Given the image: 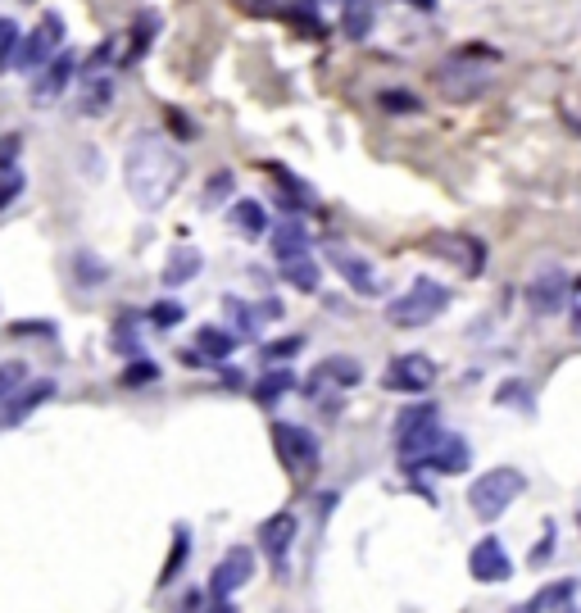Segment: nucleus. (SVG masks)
I'll list each match as a JSON object with an SVG mask.
<instances>
[{"label": "nucleus", "mask_w": 581, "mask_h": 613, "mask_svg": "<svg viewBox=\"0 0 581 613\" xmlns=\"http://www.w3.org/2000/svg\"><path fill=\"white\" fill-rule=\"evenodd\" d=\"M182 178H187V159L168 146V137L159 132H141L128 146V159H123V182H128L132 200L141 209H164L168 200L178 196Z\"/></svg>", "instance_id": "nucleus-1"}, {"label": "nucleus", "mask_w": 581, "mask_h": 613, "mask_svg": "<svg viewBox=\"0 0 581 613\" xmlns=\"http://www.w3.org/2000/svg\"><path fill=\"white\" fill-rule=\"evenodd\" d=\"M491 64H495V50L463 46L436 69V87H441L445 100H473L491 87Z\"/></svg>", "instance_id": "nucleus-2"}, {"label": "nucleus", "mask_w": 581, "mask_h": 613, "mask_svg": "<svg viewBox=\"0 0 581 613\" xmlns=\"http://www.w3.org/2000/svg\"><path fill=\"white\" fill-rule=\"evenodd\" d=\"M445 305H450V287H441L432 277H418L404 296H395L391 305H386V318H391L395 327H423V323H432Z\"/></svg>", "instance_id": "nucleus-3"}, {"label": "nucleus", "mask_w": 581, "mask_h": 613, "mask_svg": "<svg viewBox=\"0 0 581 613\" xmlns=\"http://www.w3.org/2000/svg\"><path fill=\"white\" fill-rule=\"evenodd\" d=\"M522 491H527V477L518 468H491L468 486V505H473L477 518H500Z\"/></svg>", "instance_id": "nucleus-4"}, {"label": "nucleus", "mask_w": 581, "mask_h": 613, "mask_svg": "<svg viewBox=\"0 0 581 613\" xmlns=\"http://www.w3.org/2000/svg\"><path fill=\"white\" fill-rule=\"evenodd\" d=\"M60 41H64V19H60V14H46V19H41L37 28L28 32V41L19 46V55H14V69H19V73L46 69V64L55 60Z\"/></svg>", "instance_id": "nucleus-5"}, {"label": "nucleus", "mask_w": 581, "mask_h": 613, "mask_svg": "<svg viewBox=\"0 0 581 613\" xmlns=\"http://www.w3.org/2000/svg\"><path fill=\"white\" fill-rule=\"evenodd\" d=\"M273 445H277V455H282V464L291 468V473L318 464V441L296 423H273Z\"/></svg>", "instance_id": "nucleus-6"}, {"label": "nucleus", "mask_w": 581, "mask_h": 613, "mask_svg": "<svg viewBox=\"0 0 581 613\" xmlns=\"http://www.w3.org/2000/svg\"><path fill=\"white\" fill-rule=\"evenodd\" d=\"M468 573H473L477 582H509L513 559H509L500 536H482V541L473 545V554H468Z\"/></svg>", "instance_id": "nucleus-7"}, {"label": "nucleus", "mask_w": 581, "mask_h": 613, "mask_svg": "<svg viewBox=\"0 0 581 613\" xmlns=\"http://www.w3.org/2000/svg\"><path fill=\"white\" fill-rule=\"evenodd\" d=\"M382 382L391 386V391L418 396V391H427V386L436 382V364L427 355H400V359H391V368H386Z\"/></svg>", "instance_id": "nucleus-8"}, {"label": "nucleus", "mask_w": 581, "mask_h": 613, "mask_svg": "<svg viewBox=\"0 0 581 613\" xmlns=\"http://www.w3.org/2000/svg\"><path fill=\"white\" fill-rule=\"evenodd\" d=\"M250 573H255V554L241 545V550H227V559L214 568V582H209V595H218V600H227L232 591H241V586L250 582Z\"/></svg>", "instance_id": "nucleus-9"}, {"label": "nucleus", "mask_w": 581, "mask_h": 613, "mask_svg": "<svg viewBox=\"0 0 581 613\" xmlns=\"http://www.w3.org/2000/svg\"><path fill=\"white\" fill-rule=\"evenodd\" d=\"M327 264H332L336 273L345 277V287H355L359 296H382V282H377L373 264L359 259L355 250H327Z\"/></svg>", "instance_id": "nucleus-10"}, {"label": "nucleus", "mask_w": 581, "mask_h": 613, "mask_svg": "<svg viewBox=\"0 0 581 613\" xmlns=\"http://www.w3.org/2000/svg\"><path fill=\"white\" fill-rule=\"evenodd\" d=\"M568 291H572V282L559 268H550V273H541L536 282H527V305H532L536 314H554V309H563Z\"/></svg>", "instance_id": "nucleus-11"}, {"label": "nucleus", "mask_w": 581, "mask_h": 613, "mask_svg": "<svg viewBox=\"0 0 581 613\" xmlns=\"http://www.w3.org/2000/svg\"><path fill=\"white\" fill-rule=\"evenodd\" d=\"M291 541H296V514H273L264 527H259V545H264V554L273 559L277 568L286 564V554H291Z\"/></svg>", "instance_id": "nucleus-12"}, {"label": "nucleus", "mask_w": 581, "mask_h": 613, "mask_svg": "<svg viewBox=\"0 0 581 613\" xmlns=\"http://www.w3.org/2000/svg\"><path fill=\"white\" fill-rule=\"evenodd\" d=\"M50 396H55V382H32L28 391H19V396H14L10 405H5V414H0V427H19L23 418H28L32 409L46 405Z\"/></svg>", "instance_id": "nucleus-13"}, {"label": "nucleus", "mask_w": 581, "mask_h": 613, "mask_svg": "<svg viewBox=\"0 0 581 613\" xmlns=\"http://www.w3.org/2000/svg\"><path fill=\"white\" fill-rule=\"evenodd\" d=\"M309 255V237L300 223H277L273 228V259L277 264H291V259H305Z\"/></svg>", "instance_id": "nucleus-14"}, {"label": "nucleus", "mask_w": 581, "mask_h": 613, "mask_svg": "<svg viewBox=\"0 0 581 613\" xmlns=\"http://www.w3.org/2000/svg\"><path fill=\"white\" fill-rule=\"evenodd\" d=\"M468 459H473V450H468V441H459V436H445V445L436 450L432 459H427L423 473H463L468 468Z\"/></svg>", "instance_id": "nucleus-15"}, {"label": "nucleus", "mask_w": 581, "mask_h": 613, "mask_svg": "<svg viewBox=\"0 0 581 613\" xmlns=\"http://www.w3.org/2000/svg\"><path fill=\"white\" fill-rule=\"evenodd\" d=\"M196 273H200V250L178 246L173 255H168V264H164V287H182V282H191Z\"/></svg>", "instance_id": "nucleus-16"}, {"label": "nucleus", "mask_w": 581, "mask_h": 613, "mask_svg": "<svg viewBox=\"0 0 581 613\" xmlns=\"http://www.w3.org/2000/svg\"><path fill=\"white\" fill-rule=\"evenodd\" d=\"M341 32L350 41H364L368 32H373V5L368 0H345V10H341Z\"/></svg>", "instance_id": "nucleus-17"}, {"label": "nucleus", "mask_w": 581, "mask_h": 613, "mask_svg": "<svg viewBox=\"0 0 581 613\" xmlns=\"http://www.w3.org/2000/svg\"><path fill=\"white\" fill-rule=\"evenodd\" d=\"M69 78H73V55H60V60H50L46 73L37 78V100L60 96V91L69 87Z\"/></svg>", "instance_id": "nucleus-18"}, {"label": "nucleus", "mask_w": 581, "mask_h": 613, "mask_svg": "<svg viewBox=\"0 0 581 613\" xmlns=\"http://www.w3.org/2000/svg\"><path fill=\"white\" fill-rule=\"evenodd\" d=\"M359 377H364V368H359L355 364V359H350V355H336V359H327V364L323 368H318V373H314V382H309V391H314V386L318 382H336V386H355L359 382Z\"/></svg>", "instance_id": "nucleus-19"}, {"label": "nucleus", "mask_w": 581, "mask_h": 613, "mask_svg": "<svg viewBox=\"0 0 581 613\" xmlns=\"http://www.w3.org/2000/svg\"><path fill=\"white\" fill-rule=\"evenodd\" d=\"M227 218H232V223H237L246 237H259V232H268V214H264V205H259V200H237Z\"/></svg>", "instance_id": "nucleus-20"}, {"label": "nucleus", "mask_w": 581, "mask_h": 613, "mask_svg": "<svg viewBox=\"0 0 581 613\" xmlns=\"http://www.w3.org/2000/svg\"><path fill=\"white\" fill-rule=\"evenodd\" d=\"M223 314L232 318V327H237V341H255V337H259L255 309H250L246 300H237V296H223Z\"/></svg>", "instance_id": "nucleus-21"}, {"label": "nucleus", "mask_w": 581, "mask_h": 613, "mask_svg": "<svg viewBox=\"0 0 581 613\" xmlns=\"http://www.w3.org/2000/svg\"><path fill=\"white\" fill-rule=\"evenodd\" d=\"M196 350L218 364V359H227L232 350H237V337H232V332H218V327H200V332H196Z\"/></svg>", "instance_id": "nucleus-22"}, {"label": "nucleus", "mask_w": 581, "mask_h": 613, "mask_svg": "<svg viewBox=\"0 0 581 613\" xmlns=\"http://www.w3.org/2000/svg\"><path fill=\"white\" fill-rule=\"evenodd\" d=\"M282 277L291 282L296 291H318V282H323V268L314 264V259H291V264H282Z\"/></svg>", "instance_id": "nucleus-23"}, {"label": "nucleus", "mask_w": 581, "mask_h": 613, "mask_svg": "<svg viewBox=\"0 0 581 613\" xmlns=\"http://www.w3.org/2000/svg\"><path fill=\"white\" fill-rule=\"evenodd\" d=\"M28 382V364L23 359H10V364H0V409L10 405L19 396V386Z\"/></svg>", "instance_id": "nucleus-24"}, {"label": "nucleus", "mask_w": 581, "mask_h": 613, "mask_svg": "<svg viewBox=\"0 0 581 613\" xmlns=\"http://www.w3.org/2000/svg\"><path fill=\"white\" fill-rule=\"evenodd\" d=\"M577 591V582H559V586H545L541 595H532V600H522L513 613H541V609H550V604H563L568 595Z\"/></svg>", "instance_id": "nucleus-25"}, {"label": "nucleus", "mask_w": 581, "mask_h": 613, "mask_svg": "<svg viewBox=\"0 0 581 613\" xmlns=\"http://www.w3.org/2000/svg\"><path fill=\"white\" fill-rule=\"evenodd\" d=\"M291 386H296V373H291V368H277V373H268L264 382L255 386V396H259V405H273V400L286 396Z\"/></svg>", "instance_id": "nucleus-26"}, {"label": "nucleus", "mask_w": 581, "mask_h": 613, "mask_svg": "<svg viewBox=\"0 0 581 613\" xmlns=\"http://www.w3.org/2000/svg\"><path fill=\"white\" fill-rule=\"evenodd\" d=\"M377 105L386 109V114H418V96H409V91H382V96H377Z\"/></svg>", "instance_id": "nucleus-27"}, {"label": "nucleus", "mask_w": 581, "mask_h": 613, "mask_svg": "<svg viewBox=\"0 0 581 613\" xmlns=\"http://www.w3.org/2000/svg\"><path fill=\"white\" fill-rule=\"evenodd\" d=\"M14 55H19V23L0 19V69H10Z\"/></svg>", "instance_id": "nucleus-28"}, {"label": "nucleus", "mask_w": 581, "mask_h": 613, "mask_svg": "<svg viewBox=\"0 0 581 613\" xmlns=\"http://www.w3.org/2000/svg\"><path fill=\"white\" fill-rule=\"evenodd\" d=\"M182 323V305L178 300H159L155 309H150V327H159V332H168V327Z\"/></svg>", "instance_id": "nucleus-29"}, {"label": "nucleus", "mask_w": 581, "mask_h": 613, "mask_svg": "<svg viewBox=\"0 0 581 613\" xmlns=\"http://www.w3.org/2000/svg\"><path fill=\"white\" fill-rule=\"evenodd\" d=\"M155 28H159V14H155V10H146V14H141V19H137V41H132V60H137L141 50L150 46V37H155Z\"/></svg>", "instance_id": "nucleus-30"}, {"label": "nucleus", "mask_w": 581, "mask_h": 613, "mask_svg": "<svg viewBox=\"0 0 581 613\" xmlns=\"http://www.w3.org/2000/svg\"><path fill=\"white\" fill-rule=\"evenodd\" d=\"M109 96H114V87H109V82H96V87H87L82 114H105V109H109Z\"/></svg>", "instance_id": "nucleus-31"}, {"label": "nucleus", "mask_w": 581, "mask_h": 613, "mask_svg": "<svg viewBox=\"0 0 581 613\" xmlns=\"http://www.w3.org/2000/svg\"><path fill=\"white\" fill-rule=\"evenodd\" d=\"M500 405L532 409V386H522V382H504V386H500Z\"/></svg>", "instance_id": "nucleus-32"}, {"label": "nucleus", "mask_w": 581, "mask_h": 613, "mask_svg": "<svg viewBox=\"0 0 581 613\" xmlns=\"http://www.w3.org/2000/svg\"><path fill=\"white\" fill-rule=\"evenodd\" d=\"M132 323H137V318H128V314H123L119 323H114V346H119V350H132V355H137V327H132Z\"/></svg>", "instance_id": "nucleus-33"}, {"label": "nucleus", "mask_w": 581, "mask_h": 613, "mask_svg": "<svg viewBox=\"0 0 581 613\" xmlns=\"http://www.w3.org/2000/svg\"><path fill=\"white\" fill-rule=\"evenodd\" d=\"M14 196H23V173L19 169H5V178H0V209L10 205Z\"/></svg>", "instance_id": "nucleus-34"}, {"label": "nucleus", "mask_w": 581, "mask_h": 613, "mask_svg": "<svg viewBox=\"0 0 581 613\" xmlns=\"http://www.w3.org/2000/svg\"><path fill=\"white\" fill-rule=\"evenodd\" d=\"M105 273H109V268L82 250V255H78V277H82V282H105Z\"/></svg>", "instance_id": "nucleus-35"}, {"label": "nucleus", "mask_w": 581, "mask_h": 613, "mask_svg": "<svg viewBox=\"0 0 581 613\" xmlns=\"http://www.w3.org/2000/svg\"><path fill=\"white\" fill-rule=\"evenodd\" d=\"M19 150H23V137L19 132H5V137H0V169H10L14 159H19Z\"/></svg>", "instance_id": "nucleus-36"}, {"label": "nucleus", "mask_w": 581, "mask_h": 613, "mask_svg": "<svg viewBox=\"0 0 581 613\" xmlns=\"http://www.w3.org/2000/svg\"><path fill=\"white\" fill-rule=\"evenodd\" d=\"M182 559H187V532H178V545H173V559L164 564V582H173V573L182 568Z\"/></svg>", "instance_id": "nucleus-37"}, {"label": "nucleus", "mask_w": 581, "mask_h": 613, "mask_svg": "<svg viewBox=\"0 0 581 613\" xmlns=\"http://www.w3.org/2000/svg\"><path fill=\"white\" fill-rule=\"evenodd\" d=\"M296 350H300V337H286L277 346H264V359L273 364V359H286V355H296Z\"/></svg>", "instance_id": "nucleus-38"}, {"label": "nucleus", "mask_w": 581, "mask_h": 613, "mask_svg": "<svg viewBox=\"0 0 581 613\" xmlns=\"http://www.w3.org/2000/svg\"><path fill=\"white\" fill-rule=\"evenodd\" d=\"M150 377H155V364H132L128 373H123V382L132 386V382H150Z\"/></svg>", "instance_id": "nucleus-39"}, {"label": "nucleus", "mask_w": 581, "mask_h": 613, "mask_svg": "<svg viewBox=\"0 0 581 613\" xmlns=\"http://www.w3.org/2000/svg\"><path fill=\"white\" fill-rule=\"evenodd\" d=\"M209 191H214V196H223V191H227V173H214V187H209Z\"/></svg>", "instance_id": "nucleus-40"}, {"label": "nucleus", "mask_w": 581, "mask_h": 613, "mask_svg": "<svg viewBox=\"0 0 581 613\" xmlns=\"http://www.w3.org/2000/svg\"><path fill=\"white\" fill-rule=\"evenodd\" d=\"M200 604H205V600H200V591H196V595H187V604H182V613H196Z\"/></svg>", "instance_id": "nucleus-41"}, {"label": "nucleus", "mask_w": 581, "mask_h": 613, "mask_svg": "<svg viewBox=\"0 0 581 613\" xmlns=\"http://www.w3.org/2000/svg\"><path fill=\"white\" fill-rule=\"evenodd\" d=\"M404 5H418V10H427V14L436 10V0H404Z\"/></svg>", "instance_id": "nucleus-42"}, {"label": "nucleus", "mask_w": 581, "mask_h": 613, "mask_svg": "<svg viewBox=\"0 0 581 613\" xmlns=\"http://www.w3.org/2000/svg\"><path fill=\"white\" fill-rule=\"evenodd\" d=\"M214 613H232V609H227V604H218V609H214Z\"/></svg>", "instance_id": "nucleus-43"}]
</instances>
